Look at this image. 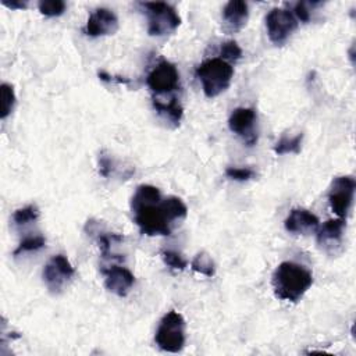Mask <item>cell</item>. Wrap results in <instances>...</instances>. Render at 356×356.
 <instances>
[{
	"label": "cell",
	"mask_w": 356,
	"mask_h": 356,
	"mask_svg": "<svg viewBox=\"0 0 356 356\" xmlns=\"http://www.w3.org/2000/svg\"><path fill=\"white\" fill-rule=\"evenodd\" d=\"M134 221L140 232L149 236L171 235V221L163 206L160 191L153 185H139L131 199Z\"/></svg>",
	"instance_id": "obj_1"
},
{
	"label": "cell",
	"mask_w": 356,
	"mask_h": 356,
	"mask_svg": "<svg viewBox=\"0 0 356 356\" xmlns=\"http://www.w3.org/2000/svg\"><path fill=\"white\" fill-rule=\"evenodd\" d=\"M271 284L278 299L298 302L313 284V274L309 268L295 261H282L273 273Z\"/></svg>",
	"instance_id": "obj_2"
},
{
	"label": "cell",
	"mask_w": 356,
	"mask_h": 356,
	"mask_svg": "<svg viewBox=\"0 0 356 356\" xmlns=\"http://www.w3.org/2000/svg\"><path fill=\"white\" fill-rule=\"evenodd\" d=\"M196 78L202 83L206 97H216L228 89L234 76V68L229 63L220 57L207 58L195 70Z\"/></svg>",
	"instance_id": "obj_3"
},
{
	"label": "cell",
	"mask_w": 356,
	"mask_h": 356,
	"mask_svg": "<svg viewBox=\"0 0 356 356\" xmlns=\"http://www.w3.org/2000/svg\"><path fill=\"white\" fill-rule=\"evenodd\" d=\"M146 85L152 92V99L164 100L165 96L177 97V92L181 90V79L177 67L161 60L157 63L146 76Z\"/></svg>",
	"instance_id": "obj_4"
},
{
	"label": "cell",
	"mask_w": 356,
	"mask_h": 356,
	"mask_svg": "<svg viewBox=\"0 0 356 356\" xmlns=\"http://www.w3.org/2000/svg\"><path fill=\"white\" fill-rule=\"evenodd\" d=\"M139 6L146 14L147 33L150 36L170 35L181 25V17L168 3H139Z\"/></svg>",
	"instance_id": "obj_5"
},
{
	"label": "cell",
	"mask_w": 356,
	"mask_h": 356,
	"mask_svg": "<svg viewBox=\"0 0 356 356\" xmlns=\"http://www.w3.org/2000/svg\"><path fill=\"white\" fill-rule=\"evenodd\" d=\"M154 342L164 352H181L185 345V320L181 313L171 310L163 316L154 334Z\"/></svg>",
	"instance_id": "obj_6"
},
{
	"label": "cell",
	"mask_w": 356,
	"mask_h": 356,
	"mask_svg": "<svg viewBox=\"0 0 356 356\" xmlns=\"http://www.w3.org/2000/svg\"><path fill=\"white\" fill-rule=\"evenodd\" d=\"M299 21L291 10L286 8H273L266 15V29L268 39L277 44L282 46L289 36L296 31Z\"/></svg>",
	"instance_id": "obj_7"
},
{
	"label": "cell",
	"mask_w": 356,
	"mask_h": 356,
	"mask_svg": "<svg viewBox=\"0 0 356 356\" xmlns=\"http://www.w3.org/2000/svg\"><path fill=\"white\" fill-rule=\"evenodd\" d=\"M356 182L350 175L335 177L328 191V203L331 210L339 217L346 218L353 204Z\"/></svg>",
	"instance_id": "obj_8"
},
{
	"label": "cell",
	"mask_w": 356,
	"mask_h": 356,
	"mask_svg": "<svg viewBox=\"0 0 356 356\" xmlns=\"http://www.w3.org/2000/svg\"><path fill=\"white\" fill-rule=\"evenodd\" d=\"M75 275V270L70 260L64 254H54L46 264L42 273L43 282L47 289L57 295L64 286L72 280Z\"/></svg>",
	"instance_id": "obj_9"
},
{
	"label": "cell",
	"mask_w": 356,
	"mask_h": 356,
	"mask_svg": "<svg viewBox=\"0 0 356 356\" xmlns=\"http://www.w3.org/2000/svg\"><path fill=\"white\" fill-rule=\"evenodd\" d=\"M229 129L238 135L248 146H253L257 142V113L252 107L235 108L228 120Z\"/></svg>",
	"instance_id": "obj_10"
},
{
	"label": "cell",
	"mask_w": 356,
	"mask_h": 356,
	"mask_svg": "<svg viewBox=\"0 0 356 356\" xmlns=\"http://www.w3.org/2000/svg\"><path fill=\"white\" fill-rule=\"evenodd\" d=\"M118 29V18L117 15L104 7L96 8L90 13L86 25L83 28V33L88 36H106L113 35Z\"/></svg>",
	"instance_id": "obj_11"
},
{
	"label": "cell",
	"mask_w": 356,
	"mask_h": 356,
	"mask_svg": "<svg viewBox=\"0 0 356 356\" xmlns=\"http://www.w3.org/2000/svg\"><path fill=\"white\" fill-rule=\"evenodd\" d=\"M102 274L104 275V286L121 298L127 296L135 284L134 274L122 266L111 264L108 267H102Z\"/></svg>",
	"instance_id": "obj_12"
},
{
	"label": "cell",
	"mask_w": 356,
	"mask_h": 356,
	"mask_svg": "<svg viewBox=\"0 0 356 356\" xmlns=\"http://www.w3.org/2000/svg\"><path fill=\"white\" fill-rule=\"evenodd\" d=\"M345 231V218H335L325 221L317 228V245L327 253H335L337 248L342 245Z\"/></svg>",
	"instance_id": "obj_13"
},
{
	"label": "cell",
	"mask_w": 356,
	"mask_h": 356,
	"mask_svg": "<svg viewBox=\"0 0 356 356\" xmlns=\"http://www.w3.org/2000/svg\"><path fill=\"white\" fill-rule=\"evenodd\" d=\"M318 217L306 209H292L286 216L284 225L285 229L295 235H306L318 228Z\"/></svg>",
	"instance_id": "obj_14"
},
{
	"label": "cell",
	"mask_w": 356,
	"mask_h": 356,
	"mask_svg": "<svg viewBox=\"0 0 356 356\" xmlns=\"http://www.w3.org/2000/svg\"><path fill=\"white\" fill-rule=\"evenodd\" d=\"M222 28L228 33L239 32L248 22L249 7L242 0L228 1L222 8Z\"/></svg>",
	"instance_id": "obj_15"
},
{
	"label": "cell",
	"mask_w": 356,
	"mask_h": 356,
	"mask_svg": "<svg viewBox=\"0 0 356 356\" xmlns=\"http://www.w3.org/2000/svg\"><path fill=\"white\" fill-rule=\"evenodd\" d=\"M153 102V107L157 111V114L167 122L172 124L174 127L179 125V121L182 118L184 114V108L179 103L178 97H172L168 100H154Z\"/></svg>",
	"instance_id": "obj_16"
},
{
	"label": "cell",
	"mask_w": 356,
	"mask_h": 356,
	"mask_svg": "<svg viewBox=\"0 0 356 356\" xmlns=\"http://www.w3.org/2000/svg\"><path fill=\"white\" fill-rule=\"evenodd\" d=\"M163 206H164L167 217L171 222L182 220L188 214L186 204L177 196H168V197L163 199Z\"/></svg>",
	"instance_id": "obj_17"
},
{
	"label": "cell",
	"mask_w": 356,
	"mask_h": 356,
	"mask_svg": "<svg viewBox=\"0 0 356 356\" xmlns=\"http://www.w3.org/2000/svg\"><path fill=\"white\" fill-rule=\"evenodd\" d=\"M191 267L193 271L199 273V274H203L206 277H213L216 274V264L213 261V259L206 253V252H200L197 253L192 263H191Z\"/></svg>",
	"instance_id": "obj_18"
},
{
	"label": "cell",
	"mask_w": 356,
	"mask_h": 356,
	"mask_svg": "<svg viewBox=\"0 0 356 356\" xmlns=\"http://www.w3.org/2000/svg\"><path fill=\"white\" fill-rule=\"evenodd\" d=\"M303 140V134H298L296 136L288 138L282 136L274 146V152L277 154H285V153H299L300 146Z\"/></svg>",
	"instance_id": "obj_19"
},
{
	"label": "cell",
	"mask_w": 356,
	"mask_h": 356,
	"mask_svg": "<svg viewBox=\"0 0 356 356\" xmlns=\"http://www.w3.org/2000/svg\"><path fill=\"white\" fill-rule=\"evenodd\" d=\"M15 104V92L14 88L8 83H1V113L0 118L6 120L13 111Z\"/></svg>",
	"instance_id": "obj_20"
},
{
	"label": "cell",
	"mask_w": 356,
	"mask_h": 356,
	"mask_svg": "<svg viewBox=\"0 0 356 356\" xmlns=\"http://www.w3.org/2000/svg\"><path fill=\"white\" fill-rule=\"evenodd\" d=\"M44 245H46V239H44V236H42V235L26 236L25 239L21 241V243H19L18 248L13 252V254L17 257V256H19V254H22V253H26V252L39 250V249H42Z\"/></svg>",
	"instance_id": "obj_21"
},
{
	"label": "cell",
	"mask_w": 356,
	"mask_h": 356,
	"mask_svg": "<svg viewBox=\"0 0 356 356\" xmlns=\"http://www.w3.org/2000/svg\"><path fill=\"white\" fill-rule=\"evenodd\" d=\"M39 217V209L36 204H28L25 207H21L14 211L13 220L17 225H25L28 222H32L38 220Z\"/></svg>",
	"instance_id": "obj_22"
},
{
	"label": "cell",
	"mask_w": 356,
	"mask_h": 356,
	"mask_svg": "<svg viewBox=\"0 0 356 356\" xmlns=\"http://www.w3.org/2000/svg\"><path fill=\"white\" fill-rule=\"evenodd\" d=\"M65 3L63 0H42L38 3L40 14L46 17H60L65 11Z\"/></svg>",
	"instance_id": "obj_23"
},
{
	"label": "cell",
	"mask_w": 356,
	"mask_h": 356,
	"mask_svg": "<svg viewBox=\"0 0 356 356\" xmlns=\"http://www.w3.org/2000/svg\"><path fill=\"white\" fill-rule=\"evenodd\" d=\"M220 58L231 64V61H238L242 57V49L235 40H227L220 47Z\"/></svg>",
	"instance_id": "obj_24"
},
{
	"label": "cell",
	"mask_w": 356,
	"mask_h": 356,
	"mask_svg": "<svg viewBox=\"0 0 356 356\" xmlns=\"http://www.w3.org/2000/svg\"><path fill=\"white\" fill-rule=\"evenodd\" d=\"M161 259L172 270H179L181 271L188 266V263L182 257V254L175 252V250H163L161 252Z\"/></svg>",
	"instance_id": "obj_25"
},
{
	"label": "cell",
	"mask_w": 356,
	"mask_h": 356,
	"mask_svg": "<svg viewBox=\"0 0 356 356\" xmlns=\"http://www.w3.org/2000/svg\"><path fill=\"white\" fill-rule=\"evenodd\" d=\"M97 165H99V172H100V175L102 177H104V178H108V177H111L114 172H115V160L108 154V153H106V152H102L100 154H99V163H97Z\"/></svg>",
	"instance_id": "obj_26"
},
{
	"label": "cell",
	"mask_w": 356,
	"mask_h": 356,
	"mask_svg": "<svg viewBox=\"0 0 356 356\" xmlns=\"http://www.w3.org/2000/svg\"><path fill=\"white\" fill-rule=\"evenodd\" d=\"M321 6V3H312V1H299L295 4L293 7V15L296 17L298 21L302 22H309L310 21V11L313 10V7Z\"/></svg>",
	"instance_id": "obj_27"
},
{
	"label": "cell",
	"mask_w": 356,
	"mask_h": 356,
	"mask_svg": "<svg viewBox=\"0 0 356 356\" xmlns=\"http://www.w3.org/2000/svg\"><path fill=\"white\" fill-rule=\"evenodd\" d=\"M225 175L234 181L242 182V181L252 179L256 175V172L249 167H245V168L243 167H228L225 170Z\"/></svg>",
	"instance_id": "obj_28"
},
{
	"label": "cell",
	"mask_w": 356,
	"mask_h": 356,
	"mask_svg": "<svg viewBox=\"0 0 356 356\" xmlns=\"http://www.w3.org/2000/svg\"><path fill=\"white\" fill-rule=\"evenodd\" d=\"M99 78L102 79V81H104V82H118V83H128L129 81L128 79H125V78H120V76H111V75H108L107 72H104V71H99Z\"/></svg>",
	"instance_id": "obj_29"
},
{
	"label": "cell",
	"mask_w": 356,
	"mask_h": 356,
	"mask_svg": "<svg viewBox=\"0 0 356 356\" xmlns=\"http://www.w3.org/2000/svg\"><path fill=\"white\" fill-rule=\"evenodd\" d=\"M1 4L11 8V10H24V8L28 7L26 1H6V0H3Z\"/></svg>",
	"instance_id": "obj_30"
}]
</instances>
